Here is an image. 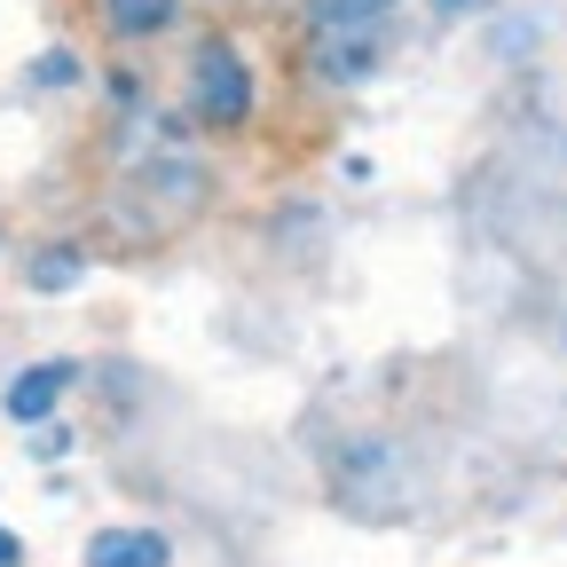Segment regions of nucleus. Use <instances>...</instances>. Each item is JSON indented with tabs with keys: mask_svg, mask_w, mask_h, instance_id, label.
<instances>
[{
	"mask_svg": "<svg viewBox=\"0 0 567 567\" xmlns=\"http://www.w3.org/2000/svg\"><path fill=\"white\" fill-rule=\"evenodd\" d=\"M63 386H71V363H40V371H24L17 386H9V417H24V425H40L55 402H63Z\"/></svg>",
	"mask_w": 567,
	"mask_h": 567,
	"instance_id": "obj_4",
	"label": "nucleus"
},
{
	"mask_svg": "<svg viewBox=\"0 0 567 567\" xmlns=\"http://www.w3.org/2000/svg\"><path fill=\"white\" fill-rule=\"evenodd\" d=\"M442 17H481V9H496V0H434Z\"/></svg>",
	"mask_w": 567,
	"mask_h": 567,
	"instance_id": "obj_8",
	"label": "nucleus"
},
{
	"mask_svg": "<svg viewBox=\"0 0 567 567\" xmlns=\"http://www.w3.org/2000/svg\"><path fill=\"white\" fill-rule=\"evenodd\" d=\"M379 24H339V17H316V63L331 71V80H354V71H371V55H379V40H371Z\"/></svg>",
	"mask_w": 567,
	"mask_h": 567,
	"instance_id": "obj_2",
	"label": "nucleus"
},
{
	"mask_svg": "<svg viewBox=\"0 0 567 567\" xmlns=\"http://www.w3.org/2000/svg\"><path fill=\"white\" fill-rule=\"evenodd\" d=\"M394 0H316V17H339V24H379Z\"/></svg>",
	"mask_w": 567,
	"mask_h": 567,
	"instance_id": "obj_6",
	"label": "nucleus"
},
{
	"mask_svg": "<svg viewBox=\"0 0 567 567\" xmlns=\"http://www.w3.org/2000/svg\"><path fill=\"white\" fill-rule=\"evenodd\" d=\"M87 567H166V536L158 528H103L87 544Z\"/></svg>",
	"mask_w": 567,
	"mask_h": 567,
	"instance_id": "obj_3",
	"label": "nucleus"
},
{
	"mask_svg": "<svg viewBox=\"0 0 567 567\" xmlns=\"http://www.w3.org/2000/svg\"><path fill=\"white\" fill-rule=\"evenodd\" d=\"M0 567H17V536L9 528H0Z\"/></svg>",
	"mask_w": 567,
	"mask_h": 567,
	"instance_id": "obj_9",
	"label": "nucleus"
},
{
	"mask_svg": "<svg viewBox=\"0 0 567 567\" xmlns=\"http://www.w3.org/2000/svg\"><path fill=\"white\" fill-rule=\"evenodd\" d=\"M71 276H80V260H71V252H40V268H32L40 292H55V284H71Z\"/></svg>",
	"mask_w": 567,
	"mask_h": 567,
	"instance_id": "obj_7",
	"label": "nucleus"
},
{
	"mask_svg": "<svg viewBox=\"0 0 567 567\" xmlns=\"http://www.w3.org/2000/svg\"><path fill=\"white\" fill-rule=\"evenodd\" d=\"M174 17V0H103V24L118 32V40H142V32H158Z\"/></svg>",
	"mask_w": 567,
	"mask_h": 567,
	"instance_id": "obj_5",
	"label": "nucleus"
},
{
	"mask_svg": "<svg viewBox=\"0 0 567 567\" xmlns=\"http://www.w3.org/2000/svg\"><path fill=\"white\" fill-rule=\"evenodd\" d=\"M189 103H197V118H213V126H237V118H245L252 80H245V63H237V48H229V40H205V48H197Z\"/></svg>",
	"mask_w": 567,
	"mask_h": 567,
	"instance_id": "obj_1",
	"label": "nucleus"
}]
</instances>
